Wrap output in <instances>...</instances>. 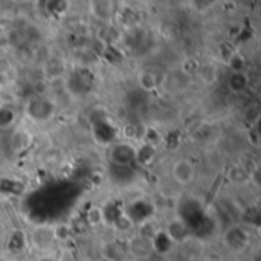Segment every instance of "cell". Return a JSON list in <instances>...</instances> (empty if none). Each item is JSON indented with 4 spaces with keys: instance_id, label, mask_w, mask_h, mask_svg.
I'll list each match as a JSON object with an SVG mask.
<instances>
[{
    "instance_id": "13",
    "label": "cell",
    "mask_w": 261,
    "mask_h": 261,
    "mask_svg": "<svg viewBox=\"0 0 261 261\" xmlns=\"http://www.w3.org/2000/svg\"><path fill=\"white\" fill-rule=\"evenodd\" d=\"M228 177H229V180H231L232 184H236V185H243V184H246V182H251V176H249L240 165H234V167L229 170Z\"/></svg>"
},
{
    "instance_id": "1",
    "label": "cell",
    "mask_w": 261,
    "mask_h": 261,
    "mask_svg": "<svg viewBox=\"0 0 261 261\" xmlns=\"http://www.w3.org/2000/svg\"><path fill=\"white\" fill-rule=\"evenodd\" d=\"M251 243V232L243 226H234L223 236V245L234 254L243 252Z\"/></svg>"
},
{
    "instance_id": "17",
    "label": "cell",
    "mask_w": 261,
    "mask_h": 261,
    "mask_svg": "<svg viewBox=\"0 0 261 261\" xmlns=\"http://www.w3.org/2000/svg\"><path fill=\"white\" fill-rule=\"evenodd\" d=\"M52 231H54V239H55V242H66V240H69L70 236H72L70 226H69V225H64V223H60V225L54 226Z\"/></svg>"
},
{
    "instance_id": "8",
    "label": "cell",
    "mask_w": 261,
    "mask_h": 261,
    "mask_svg": "<svg viewBox=\"0 0 261 261\" xmlns=\"http://www.w3.org/2000/svg\"><path fill=\"white\" fill-rule=\"evenodd\" d=\"M174 243L171 239L165 234V231H159L153 236V251L161 255H167L173 251Z\"/></svg>"
},
{
    "instance_id": "19",
    "label": "cell",
    "mask_w": 261,
    "mask_h": 261,
    "mask_svg": "<svg viewBox=\"0 0 261 261\" xmlns=\"http://www.w3.org/2000/svg\"><path fill=\"white\" fill-rule=\"evenodd\" d=\"M248 141H249L255 148H258V147H260L261 138H260V130H258V121H255L254 127L248 132Z\"/></svg>"
},
{
    "instance_id": "12",
    "label": "cell",
    "mask_w": 261,
    "mask_h": 261,
    "mask_svg": "<svg viewBox=\"0 0 261 261\" xmlns=\"http://www.w3.org/2000/svg\"><path fill=\"white\" fill-rule=\"evenodd\" d=\"M138 84L142 90L145 92H153L158 86V78L154 75V72L151 70H142L138 75Z\"/></svg>"
},
{
    "instance_id": "22",
    "label": "cell",
    "mask_w": 261,
    "mask_h": 261,
    "mask_svg": "<svg viewBox=\"0 0 261 261\" xmlns=\"http://www.w3.org/2000/svg\"><path fill=\"white\" fill-rule=\"evenodd\" d=\"M202 261H219V260H216V258H205V260H202Z\"/></svg>"
},
{
    "instance_id": "6",
    "label": "cell",
    "mask_w": 261,
    "mask_h": 261,
    "mask_svg": "<svg viewBox=\"0 0 261 261\" xmlns=\"http://www.w3.org/2000/svg\"><path fill=\"white\" fill-rule=\"evenodd\" d=\"M55 239H54V231L52 228L49 226H41V228H37L34 232H32V245L37 248V249H49L52 245H54Z\"/></svg>"
},
{
    "instance_id": "23",
    "label": "cell",
    "mask_w": 261,
    "mask_h": 261,
    "mask_svg": "<svg viewBox=\"0 0 261 261\" xmlns=\"http://www.w3.org/2000/svg\"><path fill=\"white\" fill-rule=\"evenodd\" d=\"M0 141H2V135H0Z\"/></svg>"
},
{
    "instance_id": "5",
    "label": "cell",
    "mask_w": 261,
    "mask_h": 261,
    "mask_svg": "<svg viewBox=\"0 0 261 261\" xmlns=\"http://www.w3.org/2000/svg\"><path fill=\"white\" fill-rule=\"evenodd\" d=\"M102 257L107 261H127L128 252L125 243L112 240L102 245Z\"/></svg>"
},
{
    "instance_id": "4",
    "label": "cell",
    "mask_w": 261,
    "mask_h": 261,
    "mask_svg": "<svg viewBox=\"0 0 261 261\" xmlns=\"http://www.w3.org/2000/svg\"><path fill=\"white\" fill-rule=\"evenodd\" d=\"M165 234L171 239V242L176 245V243H185L188 239H190V229H188V225L182 220V219H173L167 229H165Z\"/></svg>"
},
{
    "instance_id": "10",
    "label": "cell",
    "mask_w": 261,
    "mask_h": 261,
    "mask_svg": "<svg viewBox=\"0 0 261 261\" xmlns=\"http://www.w3.org/2000/svg\"><path fill=\"white\" fill-rule=\"evenodd\" d=\"M249 87V78L246 75V72L243 73H232L231 78H229V89L232 93L239 95V93H243L246 92Z\"/></svg>"
},
{
    "instance_id": "9",
    "label": "cell",
    "mask_w": 261,
    "mask_h": 261,
    "mask_svg": "<svg viewBox=\"0 0 261 261\" xmlns=\"http://www.w3.org/2000/svg\"><path fill=\"white\" fill-rule=\"evenodd\" d=\"M200 80L205 83V84H216L217 80H219V70H217V66L214 63H203L200 64L199 70H197Z\"/></svg>"
},
{
    "instance_id": "16",
    "label": "cell",
    "mask_w": 261,
    "mask_h": 261,
    "mask_svg": "<svg viewBox=\"0 0 261 261\" xmlns=\"http://www.w3.org/2000/svg\"><path fill=\"white\" fill-rule=\"evenodd\" d=\"M115 226L119 232H128L130 229H133L135 222L128 214H119L115 220Z\"/></svg>"
},
{
    "instance_id": "18",
    "label": "cell",
    "mask_w": 261,
    "mask_h": 261,
    "mask_svg": "<svg viewBox=\"0 0 261 261\" xmlns=\"http://www.w3.org/2000/svg\"><path fill=\"white\" fill-rule=\"evenodd\" d=\"M219 52H220V58L225 61V63H228L229 61V58L237 52V49L232 46V43H222V46H220V49H219Z\"/></svg>"
},
{
    "instance_id": "11",
    "label": "cell",
    "mask_w": 261,
    "mask_h": 261,
    "mask_svg": "<svg viewBox=\"0 0 261 261\" xmlns=\"http://www.w3.org/2000/svg\"><path fill=\"white\" fill-rule=\"evenodd\" d=\"M86 222L90 228H99L106 223V214L99 206H90L86 213Z\"/></svg>"
},
{
    "instance_id": "3",
    "label": "cell",
    "mask_w": 261,
    "mask_h": 261,
    "mask_svg": "<svg viewBox=\"0 0 261 261\" xmlns=\"http://www.w3.org/2000/svg\"><path fill=\"white\" fill-rule=\"evenodd\" d=\"M171 177L176 184L187 187L196 179V165L190 159H177L171 167Z\"/></svg>"
},
{
    "instance_id": "7",
    "label": "cell",
    "mask_w": 261,
    "mask_h": 261,
    "mask_svg": "<svg viewBox=\"0 0 261 261\" xmlns=\"http://www.w3.org/2000/svg\"><path fill=\"white\" fill-rule=\"evenodd\" d=\"M90 12L95 18L101 21H107L113 17V3L112 2H92L90 5Z\"/></svg>"
},
{
    "instance_id": "15",
    "label": "cell",
    "mask_w": 261,
    "mask_h": 261,
    "mask_svg": "<svg viewBox=\"0 0 261 261\" xmlns=\"http://www.w3.org/2000/svg\"><path fill=\"white\" fill-rule=\"evenodd\" d=\"M15 113L9 106H0V128H8L14 124Z\"/></svg>"
},
{
    "instance_id": "21",
    "label": "cell",
    "mask_w": 261,
    "mask_h": 261,
    "mask_svg": "<svg viewBox=\"0 0 261 261\" xmlns=\"http://www.w3.org/2000/svg\"><path fill=\"white\" fill-rule=\"evenodd\" d=\"M60 261H76V258L72 251H63L60 255Z\"/></svg>"
},
{
    "instance_id": "20",
    "label": "cell",
    "mask_w": 261,
    "mask_h": 261,
    "mask_svg": "<svg viewBox=\"0 0 261 261\" xmlns=\"http://www.w3.org/2000/svg\"><path fill=\"white\" fill-rule=\"evenodd\" d=\"M122 135H124V138H125L127 141L136 139V138H138V125H135V124H127V125H124Z\"/></svg>"
},
{
    "instance_id": "14",
    "label": "cell",
    "mask_w": 261,
    "mask_h": 261,
    "mask_svg": "<svg viewBox=\"0 0 261 261\" xmlns=\"http://www.w3.org/2000/svg\"><path fill=\"white\" fill-rule=\"evenodd\" d=\"M226 64L229 66V69L232 70V73H243V72H246L248 61H246V58H245L240 52H236V54L229 58V61H228Z\"/></svg>"
},
{
    "instance_id": "2",
    "label": "cell",
    "mask_w": 261,
    "mask_h": 261,
    "mask_svg": "<svg viewBox=\"0 0 261 261\" xmlns=\"http://www.w3.org/2000/svg\"><path fill=\"white\" fill-rule=\"evenodd\" d=\"M125 246H127L128 255H132V257H135L138 260H147L154 254V251H153V239L147 237V236H142V234L133 236L125 243Z\"/></svg>"
}]
</instances>
